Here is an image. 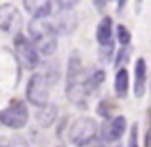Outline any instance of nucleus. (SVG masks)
Here are the masks:
<instances>
[{
    "label": "nucleus",
    "mask_w": 151,
    "mask_h": 147,
    "mask_svg": "<svg viewBox=\"0 0 151 147\" xmlns=\"http://www.w3.org/2000/svg\"><path fill=\"white\" fill-rule=\"evenodd\" d=\"M29 122V109L23 99H14L10 105L0 111V124L12 130H21Z\"/></svg>",
    "instance_id": "obj_5"
},
{
    "label": "nucleus",
    "mask_w": 151,
    "mask_h": 147,
    "mask_svg": "<svg viewBox=\"0 0 151 147\" xmlns=\"http://www.w3.org/2000/svg\"><path fill=\"white\" fill-rule=\"evenodd\" d=\"M27 33H29V40L37 48L38 55H50L55 54L58 50V31H55L54 23L48 19H31L27 25Z\"/></svg>",
    "instance_id": "obj_2"
},
{
    "label": "nucleus",
    "mask_w": 151,
    "mask_h": 147,
    "mask_svg": "<svg viewBox=\"0 0 151 147\" xmlns=\"http://www.w3.org/2000/svg\"><path fill=\"white\" fill-rule=\"evenodd\" d=\"M54 6L59 8V11L55 14V21H52L55 31H58V34H61V33L71 34L75 31V27H77V15L73 11L75 4L73 2H58Z\"/></svg>",
    "instance_id": "obj_7"
},
{
    "label": "nucleus",
    "mask_w": 151,
    "mask_h": 147,
    "mask_svg": "<svg viewBox=\"0 0 151 147\" xmlns=\"http://www.w3.org/2000/svg\"><path fill=\"white\" fill-rule=\"evenodd\" d=\"M126 147H140V143H138V126L136 124H132V128H130V136H128Z\"/></svg>",
    "instance_id": "obj_16"
},
{
    "label": "nucleus",
    "mask_w": 151,
    "mask_h": 147,
    "mask_svg": "<svg viewBox=\"0 0 151 147\" xmlns=\"http://www.w3.org/2000/svg\"><path fill=\"white\" fill-rule=\"evenodd\" d=\"M113 19L109 15H103L96 27V40L107 55L113 52Z\"/></svg>",
    "instance_id": "obj_9"
},
{
    "label": "nucleus",
    "mask_w": 151,
    "mask_h": 147,
    "mask_svg": "<svg viewBox=\"0 0 151 147\" xmlns=\"http://www.w3.org/2000/svg\"><path fill=\"white\" fill-rule=\"evenodd\" d=\"M98 140V122L90 117H81L71 124L69 141L77 147H86Z\"/></svg>",
    "instance_id": "obj_3"
},
{
    "label": "nucleus",
    "mask_w": 151,
    "mask_h": 147,
    "mask_svg": "<svg viewBox=\"0 0 151 147\" xmlns=\"http://www.w3.org/2000/svg\"><path fill=\"white\" fill-rule=\"evenodd\" d=\"M86 147H105V141H101V140H94L90 145H86Z\"/></svg>",
    "instance_id": "obj_19"
},
{
    "label": "nucleus",
    "mask_w": 151,
    "mask_h": 147,
    "mask_svg": "<svg viewBox=\"0 0 151 147\" xmlns=\"http://www.w3.org/2000/svg\"><path fill=\"white\" fill-rule=\"evenodd\" d=\"M8 147H31V145L23 136H14L10 140V143H8Z\"/></svg>",
    "instance_id": "obj_17"
},
{
    "label": "nucleus",
    "mask_w": 151,
    "mask_h": 147,
    "mask_svg": "<svg viewBox=\"0 0 151 147\" xmlns=\"http://www.w3.org/2000/svg\"><path fill=\"white\" fill-rule=\"evenodd\" d=\"M124 132H126V118L122 117V115L111 117L109 120H105V124L101 126V141H105V143L119 141Z\"/></svg>",
    "instance_id": "obj_8"
},
{
    "label": "nucleus",
    "mask_w": 151,
    "mask_h": 147,
    "mask_svg": "<svg viewBox=\"0 0 151 147\" xmlns=\"http://www.w3.org/2000/svg\"><path fill=\"white\" fill-rule=\"evenodd\" d=\"M98 113H100L103 118H107V120H109V118H111V103L109 101H101L100 107H98Z\"/></svg>",
    "instance_id": "obj_18"
},
{
    "label": "nucleus",
    "mask_w": 151,
    "mask_h": 147,
    "mask_svg": "<svg viewBox=\"0 0 151 147\" xmlns=\"http://www.w3.org/2000/svg\"><path fill=\"white\" fill-rule=\"evenodd\" d=\"M15 21L19 23V15H17L15 4H12V2L0 4V31H4V33L12 31V27H14Z\"/></svg>",
    "instance_id": "obj_12"
},
{
    "label": "nucleus",
    "mask_w": 151,
    "mask_h": 147,
    "mask_svg": "<svg viewBox=\"0 0 151 147\" xmlns=\"http://www.w3.org/2000/svg\"><path fill=\"white\" fill-rule=\"evenodd\" d=\"M145 147H151V128L147 130V134H145Z\"/></svg>",
    "instance_id": "obj_20"
},
{
    "label": "nucleus",
    "mask_w": 151,
    "mask_h": 147,
    "mask_svg": "<svg viewBox=\"0 0 151 147\" xmlns=\"http://www.w3.org/2000/svg\"><path fill=\"white\" fill-rule=\"evenodd\" d=\"M128 88H130V75L126 67H119L115 73V94H117V98H126Z\"/></svg>",
    "instance_id": "obj_13"
},
{
    "label": "nucleus",
    "mask_w": 151,
    "mask_h": 147,
    "mask_svg": "<svg viewBox=\"0 0 151 147\" xmlns=\"http://www.w3.org/2000/svg\"><path fill=\"white\" fill-rule=\"evenodd\" d=\"M14 50H15V57H17V61L21 63L23 69L33 71V69L38 67V63H40V55H38L37 48L33 46V42H31L25 34H21V33L15 34Z\"/></svg>",
    "instance_id": "obj_6"
},
{
    "label": "nucleus",
    "mask_w": 151,
    "mask_h": 147,
    "mask_svg": "<svg viewBox=\"0 0 151 147\" xmlns=\"http://www.w3.org/2000/svg\"><path fill=\"white\" fill-rule=\"evenodd\" d=\"M58 118V107L55 105H52V103H48V105H44L42 109H38V113H37V120H38V124L40 126H52L54 124V120Z\"/></svg>",
    "instance_id": "obj_14"
},
{
    "label": "nucleus",
    "mask_w": 151,
    "mask_h": 147,
    "mask_svg": "<svg viewBox=\"0 0 151 147\" xmlns=\"http://www.w3.org/2000/svg\"><path fill=\"white\" fill-rule=\"evenodd\" d=\"M86 71L81 63V57L78 54H71L69 63H67V75H65V94L67 99L75 105L84 107L86 99H88L90 92L86 88Z\"/></svg>",
    "instance_id": "obj_1"
},
{
    "label": "nucleus",
    "mask_w": 151,
    "mask_h": 147,
    "mask_svg": "<svg viewBox=\"0 0 151 147\" xmlns=\"http://www.w3.org/2000/svg\"><path fill=\"white\" fill-rule=\"evenodd\" d=\"M27 101L31 105L42 109L44 105H48L50 99V80L44 73H35L31 75L29 82H27V90H25Z\"/></svg>",
    "instance_id": "obj_4"
},
{
    "label": "nucleus",
    "mask_w": 151,
    "mask_h": 147,
    "mask_svg": "<svg viewBox=\"0 0 151 147\" xmlns=\"http://www.w3.org/2000/svg\"><path fill=\"white\" fill-rule=\"evenodd\" d=\"M117 42L121 44V48H130V42H132V34L126 29L124 25L117 27Z\"/></svg>",
    "instance_id": "obj_15"
},
{
    "label": "nucleus",
    "mask_w": 151,
    "mask_h": 147,
    "mask_svg": "<svg viewBox=\"0 0 151 147\" xmlns=\"http://www.w3.org/2000/svg\"><path fill=\"white\" fill-rule=\"evenodd\" d=\"M21 6L25 8V11L33 19H48V15L52 14V8H54V2H48V0H25Z\"/></svg>",
    "instance_id": "obj_11"
},
{
    "label": "nucleus",
    "mask_w": 151,
    "mask_h": 147,
    "mask_svg": "<svg viewBox=\"0 0 151 147\" xmlns=\"http://www.w3.org/2000/svg\"><path fill=\"white\" fill-rule=\"evenodd\" d=\"M145 88H147V63L144 57H138L134 65V96L142 98L145 94Z\"/></svg>",
    "instance_id": "obj_10"
},
{
    "label": "nucleus",
    "mask_w": 151,
    "mask_h": 147,
    "mask_svg": "<svg viewBox=\"0 0 151 147\" xmlns=\"http://www.w3.org/2000/svg\"><path fill=\"white\" fill-rule=\"evenodd\" d=\"M0 147H8V145H2V143H0Z\"/></svg>",
    "instance_id": "obj_21"
}]
</instances>
